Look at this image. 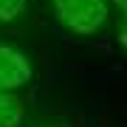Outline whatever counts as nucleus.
<instances>
[{"mask_svg": "<svg viewBox=\"0 0 127 127\" xmlns=\"http://www.w3.org/2000/svg\"><path fill=\"white\" fill-rule=\"evenodd\" d=\"M28 0H0V23H14L26 11Z\"/></svg>", "mask_w": 127, "mask_h": 127, "instance_id": "nucleus-4", "label": "nucleus"}, {"mask_svg": "<svg viewBox=\"0 0 127 127\" xmlns=\"http://www.w3.org/2000/svg\"><path fill=\"white\" fill-rule=\"evenodd\" d=\"M59 26L79 37H91L107 20V0H51Z\"/></svg>", "mask_w": 127, "mask_h": 127, "instance_id": "nucleus-1", "label": "nucleus"}, {"mask_svg": "<svg viewBox=\"0 0 127 127\" xmlns=\"http://www.w3.org/2000/svg\"><path fill=\"white\" fill-rule=\"evenodd\" d=\"M113 6L119 9V14H122V17L127 20V0H113Z\"/></svg>", "mask_w": 127, "mask_h": 127, "instance_id": "nucleus-6", "label": "nucleus"}, {"mask_svg": "<svg viewBox=\"0 0 127 127\" xmlns=\"http://www.w3.org/2000/svg\"><path fill=\"white\" fill-rule=\"evenodd\" d=\"M119 42H122V48L127 51V20L122 23V28H119Z\"/></svg>", "mask_w": 127, "mask_h": 127, "instance_id": "nucleus-5", "label": "nucleus"}, {"mask_svg": "<svg viewBox=\"0 0 127 127\" xmlns=\"http://www.w3.org/2000/svg\"><path fill=\"white\" fill-rule=\"evenodd\" d=\"M31 62L28 57L11 42L0 40V91H17L31 82Z\"/></svg>", "mask_w": 127, "mask_h": 127, "instance_id": "nucleus-2", "label": "nucleus"}, {"mask_svg": "<svg viewBox=\"0 0 127 127\" xmlns=\"http://www.w3.org/2000/svg\"><path fill=\"white\" fill-rule=\"evenodd\" d=\"M26 119V104L14 91H0V127H20Z\"/></svg>", "mask_w": 127, "mask_h": 127, "instance_id": "nucleus-3", "label": "nucleus"}]
</instances>
